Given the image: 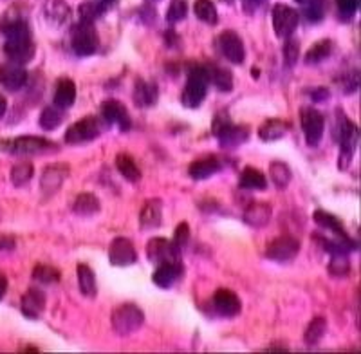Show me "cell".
I'll use <instances>...</instances> for the list:
<instances>
[{"label":"cell","mask_w":361,"mask_h":354,"mask_svg":"<svg viewBox=\"0 0 361 354\" xmlns=\"http://www.w3.org/2000/svg\"><path fill=\"white\" fill-rule=\"evenodd\" d=\"M0 31L4 33V53L9 58V62L18 63V66H25L35 58L37 53V46L33 42V35H31V28L25 17L22 15H8L6 13L4 18L0 20Z\"/></svg>","instance_id":"cell-1"},{"label":"cell","mask_w":361,"mask_h":354,"mask_svg":"<svg viewBox=\"0 0 361 354\" xmlns=\"http://www.w3.org/2000/svg\"><path fill=\"white\" fill-rule=\"evenodd\" d=\"M208 87H209V76L208 69L206 67H193L190 71L188 80H186L185 91H183V96H180V102L186 109H197L201 107L202 102H204L206 94H208Z\"/></svg>","instance_id":"cell-2"},{"label":"cell","mask_w":361,"mask_h":354,"mask_svg":"<svg viewBox=\"0 0 361 354\" xmlns=\"http://www.w3.org/2000/svg\"><path fill=\"white\" fill-rule=\"evenodd\" d=\"M0 150L17 156H37V154L56 152L58 147L53 141L40 136H20L11 141H0Z\"/></svg>","instance_id":"cell-3"},{"label":"cell","mask_w":361,"mask_h":354,"mask_svg":"<svg viewBox=\"0 0 361 354\" xmlns=\"http://www.w3.org/2000/svg\"><path fill=\"white\" fill-rule=\"evenodd\" d=\"M112 327L119 336H128V334L135 333L143 326L145 313L143 309L137 307L135 304H123L112 311Z\"/></svg>","instance_id":"cell-4"},{"label":"cell","mask_w":361,"mask_h":354,"mask_svg":"<svg viewBox=\"0 0 361 354\" xmlns=\"http://www.w3.org/2000/svg\"><path fill=\"white\" fill-rule=\"evenodd\" d=\"M214 134L217 136L222 149H237L243 143H246L250 138V130L246 127H238L230 121V118L224 114H219L214 121Z\"/></svg>","instance_id":"cell-5"},{"label":"cell","mask_w":361,"mask_h":354,"mask_svg":"<svg viewBox=\"0 0 361 354\" xmlns=\"http://www.w3.org/2000/svg\"><path fill=\"white\" fill-rule=\"evenodd\" d=\"M99 37L94 24L80 22L71 29V47L78 56H90L98 51Z\"/></svg>","instance_id":"cell-6"},{"label":"cell","mask_w":361,"mask_h":354,"mask_svg":"<svg viewBox=\"0 0 361 354\" xmlns=\"http://www.w3.org/2000/svg\"><path fill=\"white\" fill-rule=\"evenodd\" d=\"M99 134H102V123H99L98 118L87 116V118H82L67 128L63 141L67 145H85L99 138Z\"/></svg>","instance_id":"cell-7"},{"label":"cell","mask_w":361,"mask_h":354,"mask_svg":"<svg viewBox=\"0 0 361 354\" xmlns=\"http://www.w3.org/2000/svg\"><path fill=\"white\" fill-rule=\"evenodd\" d=\"M357 143H360V128L354 121L345 120L340 125V161H338V166L341 170H345L350 165L354 154L357 150Z\"/></svg>","instance_id":"cell-8"},{"label":"cell","mask_w":361,"mask_h":354,"mask_svg":"<svg viewBox=\"0 0 361 354\" xmlns=\"http://www.w3.org/2000/svg\"><path fill=\"white\" fill-rule=\"evenodd\" d=\"M300 253V240L293 235H280L276 239L271 240L266 248V257L273 262L286 264L296 259Z\"/></svg>","instance_id":"cell-9"},{"label":"cell","mask_w":361,"mask_h":354,"mask_svg":"<svg viewBox=\"0 0 361 354\" xmlns=\"http://www.w3.org/2000/svg\"><path fill=\"white\" fill-rule=\"evenodd\" d=\"M298 11L288 4H275L273 8V29L279 38H291L298 28Z\"/></svg>","instance_id":"cell-10"},{"label":"cell","mask_w":361,"mask_h":354,"mask_svg":"<svg viewBox=\"0 0 361 354\" xmlns=\"http://www.w3.org/2000/svg\"><path fill=\"white\" fill-rule=\"evenodd\" d=\"M300 121H302V130H304L305 141L309 147H316L324 138L325 132V118L320 111L311 107L302 109L300 114Z\"/></svg>","instance_id":"cell-11"},{"label":"cell","mask_w":361,"mask_h":354,"mask_svg":"<svg viewBox=\"0 0 361 354\" xmlns=\"http://www.w3.org/2000/svg\"><path fill=\"white\" fill-rule=\"evenodd\" d=\"M147 257L150 262H176L180 259V250L164 237H154L147 244Z\"/></svg>","instance_id":"cell-12"},{"label":"cell","mask_w":361,"mask_h":354,"mask_svg":"<svg viewBox=\"0 0 361 354\" xmlns=\"http://www.w3.org/2000/svg\"><path fill=\"white\" fill-rule=\"evenodd\" d=\"M219 49L224 54L226 60H230L235 66H240L246 60V47H244L243 38L230 29L219 35Z\"/></svg>","instance_id":"cell-13"},{"label":"cell","mask_w":361,"mask_h":354,"mask_svg":"<svg viewBox=\"0 0 361 354\" xmlns=\"http://www.w3.org/2000/svg\"><path fill=\"white\" fill-rule=\"evenodd\" d=\"M102 118L107 125H118L119 130H130L132 120L130 114H128L127 107L123 103L118 102V99H107V102L102 103Z\"/></svg>","instance_id":"cell-14"},{"label":"cell","mask_w":361,"mask_h":354,"mask_svg":"<svg viewBox=\"0 0 361 354\" xmlns=\"http://www.w3.org/2000/svg\"><path fill=\"white\" fill-rule=\"evenodd\" d=\"M109 260L112 266H119V268L137 262V253H135L132 240L125 239V237H116L109 248Z\"/></svg>","instance_id":"cell-15"},{"label":"cell","mask_w":361,"mask_h":354,"mask_svg":"<svg viewBox=\"0 0 361 354\" xmlns=\"http://www.w3.org/2000/svg\"><path fill=\"white\" fill-rule=\"evenodd\" d=\"M69 165L67 163H51L44 169V173H42L40 186L44 190V194L53 195L54 192L60 190L62 183L66 181L67 176H69Z\"/></svg>","instance_id":"cell-16"},{"label":"cell","mask_w":361,"mask_h":354,"mask_svg":"<svg viewBox=\"0 0 361 354\" xmlns=\"http://www.w3.org/2000/svg\"><path fill=\"white\" fill-rule=\"evenodd\" d=\"M214 307L221 317L235 318L240 313L243 304H240V298H238L237 293H233L231 289L221 288L214 295Z\"/></svg>","instance_id":"cell-17"},{"label":"cell","mask_w":361,"mask_h":354,"mask_svg":"<svg viewBox=\"0 0 361 354\" xmlns=\"http://www.w3.org/2000/svg\"><path fill=\"white\" fill-rule=\"evenodd\" d=\"M25 83H27V71L24 69V66H18V63L13 62L0 66V85L4 89L17 92Z\"/></svg>","instance_id":"cell-18"},{"label":"cell","mask_w":361,"mask_h":354,"mask_svg":"<svg viewBox=\"0 0 361 354\" xmlns=\"http://www.w3.org/2000/svg\"><path fill=\"white\" fill-rule=\"evenodd\" d=\"M312 219H314V223L318 224L320 228H325V230L333 231V233L338 237V240H341V243L349 248V250H357L356 243H354L349 235H347L343 224H341L333 214H329V212H324V210H316L314 215H312Z\"/></svg>","instance_id":"cell-19"},{"label":"cell","mask_w":361,"mask_h":354,"mask_svg":"<svg viewBox=\"0 0 361 354\" xmlns=\"http://www.w3.org/2000/svg\"><path fill=\"white\" fill-rule=\"evenodd\" d=\"M44 18L51 28H63L71 20L69 4H67L66 0H45Z\"/></svg>","instance_id":"cell-20"},{"label":"cell","mask_w":361,"mask_h":354,"mask_svg":"<svg viewBox=\"0 0 361 354\" xmlns=\"http://www.w3.org/2000/svg\"><path fill=\"white\" fill-rule=\"evenodd\" d=\"M183 273H185V266L180 264V260L157 264V269L154 271V282H156V286H159V288L169 289L176 284L180 276H183Z\"/></svg>","instance_id":"cell-21"},{"label":"cell","mask_w":361,"mask_h":354,"mask_svg":"<svg viewBox=\"0 0 361 354\" xmlns=\"http://www.w3.org/2000/svg\"><path fill=\"white\" fill-rule=\"evenodd\" d=\"M20 309L25 318L29 320H38L45 309V295L42 289L31 288L20 300Z\"/></svg>","instance_id":"cell-22"},{"label":"cell","mask_w":361,"mask_h":354,"mask_svg":"<svg viewBox=\"0 0 361 354\" xmlns=\"http://www.w3.org/2000/svg\"><path fill=\"white\" fill-rule=\"evenodd\" d=\"M159 98V89L154 82H147V80H135L134 87V102L137 107L148 109L154 107Z\"/></svg>","instance_id":"cell-23"},{"label":"cell","mask_w":361,"mask_h":354,"mask_svg":"<svg viewBox=\"0 0 361 354\" xmlns=\"http://www.w3.org/2000/svg\"><path fill=\"white\" fill-rule=\"evenodd\" d=\"M161 221H163V202H161V199H148L140 215L141 228L143 230H156L161 226Z\"/></svg>","instance_id":"cell-24"},{"label":"cell","mask_w":361,"mask_h":354,"mask_svg":"<svg viewBox=\"0 0 361 354\" xmlns=\"http://www.w3.org/2000/svg\"><path fill=\"white\" fill-rule=\"evenodd\" d=\"M222 163L215 156L202 157V159L193 161L188 169V176L192 177L193 181H202V179H208V177L215 176V173L221 170Z\"/></svg>","instance_id":"cell-25"},{"label":"cell","mask_w":361,"mask_h":354,"mask_svg":"<svg viewBox=\"0 0 361 354\" xmlns=\"http://www.w3.org/2000/svg\"><path fill=\"white\" fill-rule=\"evenodd\" d=\"M273 208L267 202H251L244 212V221L253 228H264L271 221Z\"/></svg>","instance_id":"cell-26"},{"label":"cell","mask_w":361,"mask_h":354,"mask_svg":"<svg viewBox=\"0 0 361 354\" xmlns=\"http://www.w3.org/2000/svg\"><path fill=\"white\" fill-rule=\"evenodd\" d=\"M76 102V85L71 78L58 80L56 91H54V105L60 109H69L73 107Z\"/></svg>","instance_id":"cell-27"},{"label":"cell","mask_w":361,"mask_h":354,"mask_svg":"<svg viewBox=\"0 0 361 354\" xmlns=\"http://www.w3.org/2000/svg\"><path fill=\"white\" fill-rule=\"evenodd\" d=\"M76 276H78V288L83 297L96 298V295H98V286H96L94 271L87 264H78L76 266Z\"/></svg>","instance_id":"cell-28"},{"label":"cell","mask_w":361,"mask_h":354,"mask_svg":"<svg viewBox=\"0 0 361 354\" xmlns=\"http://www.w3.org/2000/svg\"><path fill=\"white\" fill-rule=\"evenodd\" d=\"M74 214L80 215V217H92V215L98 214L102 210V205H99V199L90 192H83L76 197L73 206Z\"/></svg>","instance_id":"cell-29"},{"label":"cell","mask_w":361,"mask_h":354,"mask_svg":"<svg viewBox=\"0 0 361 354\" xmlns=\"http://www.w3.org/2000/svg\"><path fill=\"white\" fill-rule=\"evenodd\" d=\"M240 188L244 190H253V192H262L267 188V179L259 169H253V166H246L240 173Z\"/></svg>","instance_id":"cell-30"},{"label":"cell","mask_w":361,"mask_h":354,"mask_svg":"<svg viewBox=\"0 0 361 354\" xmlns=\"http://www.w3.org/2000/svg\"><path fill=\"white\" fill-rule=\"evenodd\" d=\"M291 125L283 120H267L266 123L260 125L259 128V138L262 141H276L282 140L288 134Z\"/></svg>","instance_id":"cell-31"},{"label":"cell","mask_w":361,"mask_h":354,"mask_svg":"<svg viewBox=\"0 0 361 354\" xmlns=\"http://www.w3.org/2000/svg\"><path fill=\"white\" fill-rule=\"evenodd\" d=\"M208 69L209 83H214L221 92H231L233 91V75L231 71L224 69V67L219 66H209L206 67Z\"/></svg>","instance_id":"cell-32"},{"label":"cell","mask_w":361,"mask_h":354,"mask_svg":"<svg viewBox=\"0 0 361 354\" xmlns=\"http://www.w3.org/2000/svg\"><path fill=\"white\" fill-rule=\"evenodd\" d=\"M269 177L276 188L283 190L288 188V185L291 183L293 172L291 169H289L288 163H283V161H273L269 165Z\"/></svg>","instance_id":"cell-33"},{"label":"cell","mask_w":361,"mask_h":354,"mask_svg":"<svg viewBox=\"0 0 361 354\" xmlns=\"http://www.w3.org/2000/svg\"><path fill=\"white\" fill-rule=\"evenodd\" d=\"M116 169L128 183H137L141 179L140 169L134 163V159L127 156V154H118V157H116Z\"/></svg>","instance_id":"cell-34"},{"label":"cell","mask_w":361,"mask_h":354,"mask_svg":"<svg viewBox=\"0 0 361 354\" xmlns=\"http://www.w3.org/2000/svg\"><path fill=\"white\" fill-rule=\"evenodd\" d=\"M331 53H333V42H316L314 46L307 51V54H305V63H307V66H318V63H322L324 60H327V58L331 56Z\"/></svg>","instance_id":"cell-35"},{"label":"cell","mask_w":361,"mask_h":354,"mask_svg":"<svg viewBox=\"0 0 361 354\" xmlns=\"http://www.w3.org/2000/svg\"><path fill=\"white\" fill-rule=\"evenodd\" d=\"M327 333V320L324 317H314L309 322L307 329H305L304 340L307 346H316L322 342V338Z\"/></svg>","instance_id":"cell-36"},{"label":"cell","mask_w":361,"mask_h":354,"mask_svg":"<svg viewBox=\"0 0 361 354\" xmlns=\"http://www.w3.org/2000/svg\"><path fill=\"white\" fill-rule=\"evenodd\" d=\"M63 120H66L63 109L56 107V105H53V107H45L40 114V127L44 128V130H56V128L63 123Z\"/></svg>","instance_id":"cell-37"},{"label":"cell","mask_w":361,"mask_h":354,"mask_svg":"<svg viewBox=\"0 0 361 354\" xmlns=\"http://www.w3.org/2000/svg\"><path fill=\"white\" fill-rule=\"evenodd\" d=\"M193 11H195V17L201 22L208 25H215L219 22L217 8L212 0H195L193 4Z\"/></svg>","instance_id":"cell-38"},{"label":"cell","mask_w":361,"mask_h":354,"mask_svg":"<svg viewBox=\"0 0 361 354\" xmlns=\"http://www.w3.org/2000/svg\"><path fill=\"white\" fill-rule=\"evenodd\" d=\"M35 176V166L27 161H22V163H17V165L11 169V183L17 188H22V186L27 185Z\"/></svg>","instance_id":"cell-39"},{"label":"cell","mask_w":361,"mask_h":354,"mask_svg":"<svg viewBox=\"0 0 361 354\" xmlns=\"http://www.w3.org/2000/svg\"><path fill=\"white\" fill-rule=\"evenodd\" d=\"M105 6L102 2H85L78 8V20L80 22H87V24H94L99 17H102L103 13H105Z\"/></svg>","instance_id":"cell-40"},{"label":"cell","mask_w":361,"mask_h":354,"mask_svg":"<svg viewBox=\"0 0 361 354\" xmlns=\"http://www.w3.org/2000/svg\"><path fill=\"white\" fill-rule=\"evenodd\" d=\"M60 276V271L49 264H37L33 268V279L40 284H58Z\"/></svg>","instance_id":"cell-41"},{"label":"cell","mask_w":361,"mask_h":354,"mask_svg":"<svg viewBox=\"0 0 361 354\" xmlns=\"http://www.w3.org/2000/svg\"><path fill=\"white\" fill-rule=\"evenodd\" d=\"M298 2L309 22H320L324 18V0H298Z\"/></svg>","instance_id":"cell-42"},{"label":"cell","mask_w":361,"mask_h":354,"mask_svg":"<svg viewBox=\"0 0 361 354\" xmlns=\"http://www.w3.org/2000/svg\"><path fill=\"white\" fill-rule=\"evenodd\" d=\"M188 15V4L186 0H172L169 6V11H166V20L169 24H179L183 22Z\"/></svg>","instance_id":"cell-43"},{"label":"cell","mask_w":361,"mask_h":354,"mask_svg":"<svg viewBox=\"0 0 361 354\" xmlns=\"http://www.w3.org/2000/svg\"><path fill=\"white\" fill-rule=\"evenodd\" d=\"M329 273L333 276H347L350 273V262L347 255H333L329 262Z\"/></svg>","instance_id":"cell-44"},{"label":"cell","mask_w":361,"mask_h":354,"mask_svg":"<svg viewBox=\"0 0 361 354\" xmlns=\"http://www.w3.org/2000/svg\"><path fill=\"white\" fill-rule=\"evenodd\" d=\"M286 44H283V60H286V66L293 67L296 66L300 56V44L295 40V38H286Z\"/></svg>","instance_id":"cell-45"},{"label":"cell","mask_w":361,"mask_h":354,"mask_svg":"<svg viewBox=\"0 0 361 354\" xmlns=\"http://www.w3.org/2000/svg\"><path fill=\"white\" fill-rule=\"evenodd\" d=\"M338 6V15H340L343 20H349L360 9V0H336Z\"/></svg>","instance_id":"cell-46"},{"label":"cell","mask_w":361,"mask_h":354,"mask_svg":"<svg viewBox=\"0 0 361 354\" xmlns=\"http://www.w3.org/2000/svg\"><path fill=\"white\" fill-rule=\"evenodd\" d=\"M188 240H190V226H188V223H185V221H183V223H180V224H177L172 243L176 244V246L179 248V250H183V248H185L186 244H188Z\"/></svg>","instance_id":"cell-47"},{"label":"cell","mask_w":361,"mask_h":354,"mask_svg":"<svg viewBox=\"0 0 361 354\" xmlns=\"http://www.w3.org/2000/svg\"><path fill=\"white\" fill-rule=\"evenodd\" d=\"M15 246H17V243L11 235H0V250L2 252H8V250L11 252V250H15Z\"/></svg>","instance_id":"cell-48"},{"label":"cell","mask_w":361,"mask_h":354,"mask_svg":"<svg viewBox=\"0 0 361 354\" xmlns=\"http://www.w3.org/2000/svg\"><path fill=\"white\" fill-rule=\"evenodd\" d=\"M262 2L264 0H243V8L247 15H253V13L260 8Z\"/></svg>","instance_id":"cell-49"},{"label":"cell","mask_w":361,"mask_h":354,"mask_svg":"<svg viewBox=\"0 0 361 354\" xmlns=\"http://www.w3.org/2000/svg\"><path fill=\"white\" fill-rule=\"evenodd\" d=\"M311 96L314 102H325V99L331 96V92H329V89H325V87H320V89H314V91L311 92Z\"/></svg>","instance_id":"cell-50"},{"label":"cell","mask_w":361,"mask_h":354,"mask_svg":"<svg viewBox=\"0 0 361 354\" xmlns=\"http://www.w3.org/2000/svg\"><path fill=\"white\" fill-rule=\"evenodd\" d=\"M6 291H8V279L4 275H0V300L4 298Z\"/></svg>","instance_id":"cell-51"},{"label":"cell","mask_w":361,"mask_h":354,"mask_svg":"<svg viewBox=\"0 0 361 354\" xmlns=\"http://www.w3.org/2000/svg\"><path fill=\"white\" fill-rule=\"evenodd\" d=\"M6 111H8V102H6L4 96L0 94V120L6 116Z\"/></svg>","instance_id":"cell-52"},{"label":"cell","mask_w":361,"mask_h":354,"mask_svg":"<svg viewBox=\"0 0 361 354\" xmlns=\"http://www.w3.org/2000/svg\"><path fill=\"white\" fill-rule=\"evenodd\" d=\"M99 2H102V4L105 6V8H111V6H114L116 2H118V0H99Z\"/></svg>","instance_id":"cell-53"},{"label":"cell","mask_w":361,"mask_h":354,"mask_svg":"<svg viewBox=\"0 0 361 354\" xmlns=\"http://www.w3.org/2000/svg\"><path fill=\"white\" fill-rule=\"evenodd\" d=\"M222 2H226V4H231V2H233V0H222Z\"/></svg>","instance_id":"cell-54"}]
</instances>
